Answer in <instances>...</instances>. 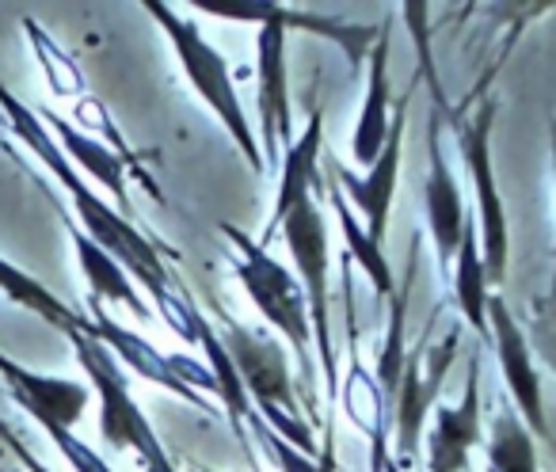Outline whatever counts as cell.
Segmentation results:
<instances>
[{
  "instance_id": "cell-17",
  "label": "cell",
  "mask_w": 556,
  "mask_h": 472,
  "mask_svg": "<svg viewBox=\"0 0 556 472\" xmlns=\"http://www.w3.org/2000/svg\"><path fill=\"white\" fill-rule=\"evenodd\" d=\"M389 24L381 27L378 47L370 50V73H366V100H363V115H358V130L351 141V153L363 168H374L386 149L389 138Z\"/></svg>"
},
{
  "instance_id": "cell-20",
  "label": "cell",
  "mask_w": 556,
  "mask_h": 472,
  "mask_svg": "<svg viewBox=\"0 0 556 472\" xmlns=\"http://www.w3.org/2000/svg\"><path fill=\"white\" fill-rule=\"evenodd\" d=\"M457 267H454V297H457V309L462 317L469 320V328L488 340V317H484V305H488V279H484V264H480V232L472 221H465L462 232V244H457Z\"/></svg>"
},
{
  "instance_id": "cell-7",
  "label": "cell",
  "mask_w": 556,
  "mask_h": 472,
  "mask_svg": "<svg viewBox=\"0 0 556 472\" xmlns=\"http://www.w3.org/2000/svg\"><path fill=\"white\" fill-rule=\"evenodd\" d=\"M287 244L294 252L298 275H302L305 305H309V324L317 335L320 366H325V385L336 393L340 385V366H336V347H332V328H328V225L317 202H302L294 214L282 221Z\"/></svg>"
},
{
  "instance_id": "cell-28",
  "label": "cell",
  "mask_w": 556,
  "mask_h": 472,
  "mask_svg": "<svg viewBox=\"0 0 556 472\" xmlns=\"http://www.w3.org/2000/svg\"><path fill=\"white\" fill-rule=\"evenodd\" d=\"M146 464V472H176V461H172L168 454H156V457H149V461H141Z\"/></svg>"
},
{
  "instance_id": "cell-4",
  "label": "cell",
  "mask_w": 556,
  "mask_h": 472,
  "mask_svg": "<svg viewBox=\"0 0 556 472\" xmlns=\"http://www.w3.org/2000/svg\"><path fill=\"white\" fill-rule=\"evenodd\" d=\"M442 305L431 312L427 320L424 340L416 343L408 358H404V373L401 385H396L393 396V457L401 464H412V454L419 449V434H424L427 416L434 411L442 393V381H446L450 366L457 358V347H462V324H450L442 340H434V324H439Z\"/></svg>"
},
{
  "instance_id": "cell-5",
  "label": "cell",
  "mask_w": 556,
  "mask_h": 472,
  "mask_svg": "<svg viewBox=\"0 0 556 472\" xmlns=\"http://www.w3.org/2000/svg\"><path fill=\"white\" fill-rule=\"evenodd\" d=\"M70 343H73V350H77L92 388L100 393L103 442H108L111 449H138L141 461L164 454L156 431L149 426V419L141 416L130 388H126V373H123V366H118V358L111 355L100 340H92V335H85V332H70Z\"/></svg>"
},
{
  "instance_id": "cell-3",
  "label": "cell",
  "mask_w": 556,
  "mask_h": 472,
  "mask_svg": "<svg viewBox=\"0 0 556 472\" xmlns=\"http://www.w3.org/2000/svg\"><path fill=\"white\" fill-rule=\"evenodd\" d=\"M146 12L156 20V24L164 27V35H168L172 47H176L179 65H184L187 80H191V88L202 95V100H206V107L214 111L217 123L225 126V133H229V138L237 141L240 156H244V161L252 164L255 171H267L260 145H255L252 123H248L244 107H240L237 85H232V73H229V65H225V58L217 54L214 47H210L206 35L199 31V24H191V20L176 16V9H168V4H156V0H149Z\"/></svg>"
},
{
  "instance_id": "cell-6",
  "label": "cell",
  "mask_w": 556,
  "mask_h": 472,
  "mask_svg": "<svg viewBox=\"0 0 556 472\" xmlns=\"http://www.w3.org/2000/svg\"><path fill=\"white\" fill-rule=\"evenodd\" d=\"M492 123H495V103L488 100L477 111L472 123L457 126V149L469 168L472 183H477V206H480V264H484L488 286H503L507 282V214H503V199L495 191V171H492Z\"/></svg>"
},
{
  "instance_id": "cell-22",
  "label": "cell",
  "mask_w": 556,
  "mask_h": 472,
  "mask_svg": "<svg viewBox=\"0 0 556 472\" xmlns=\"http://www.w3.org/2000/svg\"><path fill=\"white\" fill-rule=\"evenodd\" d=\"M488 472H538L533 438L510 404H500L488 434Z\"/></svg>"
},
{
  "instance_id": "cell-18",
  "label": "cell",
  "mask_w": 556,
  "mask_h": 472,
  "mask_svg": "<svg viewBox=\"0 0 556 472\" xmlns=\"http://www.w3.org/2000/svg\"><path fill=\"white\" fill-rule=\"evenodd\" d=\"M39 115H42V126L58 133V141H62V153L73 156V161H77L80 168H85L88 176L96 179V183L108 187V191L115 194L123 217H126V209H130V194H126V161H123V156L111 153L108 145H100V141L88 138V133L73 130L65 118L50 115V111H39Z\"/></svg>"
},
{
  "instance_id": "cell-14",
  "label": "cell",
  "mask_w": 556,
  "mask_h": 472,
  "mask_svg": "<svg viewBox=\"0 0 556 472\" xmlns=\"http://www.w3.org/2000/svg\"><path fill=\"white\" fill-rule=\"evenodd\" d=\"M325 149V115L313 111L305 133L287 149L282 156V168H278V194H275V209H270V221L263 229L260 248L267 252V244L275 241V232L282 229L290 214H294L302 202L313 199V187L320 191V171H317V156Z\"/></svg>"
},
{
  "instance_id": "cell-1",
  "label": "cell",
  "mask_w": 556,
  "mask_h": 472,
  "mask_svg": "<svg viewBox=\"0 0 556 472\" xmlns=\"http://www.w3.org/2000/svg\"><path fill=\"white\" fill-rule=\"evenodd\" d=\"M0 107L9 115L12 130L20 133V141H27V149H31V153L54 171L58 183L73 194V206H77V217L85 221L88 241H96L108 256H115L118 264L149 290V297L156 302V312L172 309V305L179 302V294L168 286V267H164V259H161V244H153L146 232L134 229L118 209H111L100 194L88 191V183L70 164V156L62 153V145H54V138H50V130L42 126V118L35 115L31 107H24L4 85H0Z\"/></svg>"
},
{
  "instance_id": "cell-12",
  "label": "cell",
  "mask_w": 556,
  "mask_h": 472,
  "mask_svg": "<svg viewBox=\"0 0 556 472\" xmlns=\"http://www.w3.org/2000/svg\"><path fill=\"white\" fill-rule=\"evenodd\" d=\"M0 378L9 381L12 400H16L24 411H31L39 426L58 423V426H70L73 431L88 408V385L35 373V370H27V366L12 362L4 350H0Z\"/></svg>"
},
{
  "instance_id": "cell-27",
  "label": "cell",
  "mask_w": 556,
  "mask_h": 472,
  "mask_svg": "<svg viewBox=\"0 0 556 472\" xmlns=\"http://www.w3.org/2000/svg\"><path fill=\"white\" fill-rule=\"evenodd\" d=\"M0 434H4V442H9V446H12V449H16V454H20V461H24V464H27V469H31V472H47V469H42V464H39V461H35V457H31V454H27V449H24V442H20V438H16V434H12V431H9V426H4V423H0Z\"/></svg>"
},
{
  "instance_id": "cell-25",
  "label": "cell",
  "mask_w": 556,
  "mask_h": 472,
  "mask_svg": "<svg viewBox=\"0 0 556 472\" xmlns=\"http://www.w3.org/2000/svg\"><path fill=\"white\" fill-rule=\"evenodd\" d=\"M24 27H27V35H31L35 50H39V62H42V69H47L54 95H80V92H85V77H80V69L54 47V42H50V35L42 31L35 20H27Z\"/></svg>"
},
{
  "instance_id": "cell-16",
  "label": "cell",
  "mask_w": 556,
  "mask_h": 472,
  "mask_svg": "<svg viewBox=\"0 0 556 472\" xmlns=\"http://www.w3.org/2000/svg\"><path fill=\"white\" fill-rule=\"evenodd\" d=\"M210 16H229V20H263V24L278 27H302V31L325 35V39L340 42L351 54V62L363 65V58L370 54V42L378 39V27H351L340 20L313 16V12L282 9V4H206Z\"/></svg>"
},
{
  "instance_id": "cell-10",
  "label": "cell",
  "mask_w": 556,
  "mask_h": 472,
  "mask_svg": "<svg viewBox=\"0 0 556 472\" xmlns=\"http://www.w3.org/2000/svg\"><path fill=\"white\" fill-rule=\"evenodd\" d=\"M408 95H401L393 111V123H389V138L381 149L378 164L370 168V176H355V171L343 168L336 156H328V171L336 176V183L348 187L355 206L366 217V237L374 244L386 241V225H389V206H393V191H396V176H401V145H404V123H408Z\"/></svg>"
},
{
  "instance_id": "cell-21",
  "label": "cell",
  "mask_w": 556,
  "mask_h": 472,
  "mask_svg": "<svg viewBox=\"0 0 556 472\" xmlns=\"http://www.w3.org/2000/svg\"><path fill=\"white\" fill-rule=\"evenodd\" d=\"M0 290L12 297L16 305H24V309L39 312L47 324L62 328L65 335L70 332H85L92 335V320L80 317V312H73L70 305H62L54 294H50L47 286H42L39 279H31L27 271H20V267H12L9 259H0Z\"/></svg>"
},
{
  "instance_id": "cell-9",
  "label": "cell",
  "mask_w": 556,
  "mask_h": 472,
  "mask_svg": "<svg viewBox=\"0 0 556 472\" xmlns=\"http://www.w3.org/2000/svg\"><path fill=\"white\" fill-rule=\"evenodd\" d=\"M255 100H260V130H263V164L267 171L282 168V156L294 145V107H290L287 85V27L263 24L255 35Z\"/></svg>"
},
{
  "instance_id": "cell-2",
  "label": "cell",
  "mask_w": 556,
  "mask_h": 472,
  "mask_svg": "<svg viewBox=\"0 0 556 472\" xmlns=\"http://www.w3.org/2000/svg\"><path fill=\"white\" fill-rule=\"evenodd\" d=\"M222 232L237 244L240 252V264H237V279L240 286L248 290L252 305L263 312L275 332L287 335V343L294 347V358L302 366V388L309 396V408H313V385H317V366H313V324H309V305H305V290L287 267L270 259L260 244L240 232L237 225H222Z\"/></svg>"
},
{
  "instance_id": "cell-15",
  "label": "cell",
  "mask_w": 556,
  "mask_h": 472,
  "mask_svg": "<svg viewBox=\"0 0 556 472\" xmlns=\"http://www.w3.org/2000/svg\"><path fill=\"white\" fill-rule=\"evenodd\" d=\"M427 156H431V171H427V225H431V241L439 252V264H450L457 256V244H462L465 232V206L462 191H457V179L446 164V153L439 149L434 130H427Z\"/></svg>"
},
{
  "instance_id": "cell-13",
  "label": "cell",
  "mask_w": 556,
  "mask_h": 472,
  "mask_svg": "<svg viewBox=\"0 0 556 472\" xmlns=\"http://www.w3.org/2000/svg\"><path fill=\"white\" fill-rule=\"evenodd\" d=\"M434 423L427 434V472H465L469 449L480 438V355H472L465 396L457 408H434Z\"/></svg>"
},
{
  "instance_id": "cell-26",
  "label": "cell",
  "mask_w": 556,
  "mask_h": 472,
  "mask_svg": "<svg viewBox=\"0 0 556 472\" xmlns=\"http://www.w3.org/2000/svg\"><path fill=\"white\" fill-rule=\"evenodd\" d=\"M530 340H533V350H538L548 370L556 373V302L548 294L530 305Z\"/></svg>"
},
{
  "instance_id": "cell-23",
  "label": "cell",
  "mask_w": 556,
  "mask_h": 472,
  "mask_svg": "<svg viewBox=\"0 0 556 472\" xmlns=\"http://www.w3.org/2000/svg\"><path fill=\"white\" fill-rule=\"evenodd\" d=\"M328 199H332L336 206V217H340V229H343V241H348V259H355L358 267L366 271V279H370V286L378 290L381 297H393L396 282H393V267H389L386 252H381V244H374L370 237H366V229L355 221V214L348 209V202H343L340 187H336V179L328 183Z\"/></svg>"
},
{
  "instance_id": "cell-29",
  "label": "cell",
  "mask_w": 556,
  "mask_h": 472,
  "mask_svg": "<svg viewBox=\"0 0 556 472\" xmlns=\"http://www.w3.org/2000/svg\"><path fill=\"white\" fill-rule=\"evenodd\" d=\"M548 297L556 302V248H553V282H548Z\"/></svg>"
},
{
  "instance_id": "cell-19",
  "label": "cell",
  "mask_w": 556,
  "mask_h": 472,
  "mask_svg": "<svg viewBox=\"0 0 556 472\" xmlns=\"http://www.w3.org/2000/svg\"><path fill=\"white\" fill-rule=\"evenodd\" d=\"M70 237H73V248H77V259H80V271H85L88 286H92V297L96 302H118L126 305V309L134 312L138 320H149L153 312H149V305L138 297V290H134L130 275H126V267L118 264L115 256H108V252L100 248L96 241H88V232L77 229V225L70 221Z\"/></svg>"
},
{
  "instance_id": "cell-24",
  "label": "cell",
  "mask_w": 556,
  "mask_h": 472,
  "mask_svg": "<svg viewBox=\"0 0 556 472\" xmlns=\"http://www.w3.org/2000/svg\"><path fill=\"white\" fill-rule=\"evenodd\" d=\"M412 275L401 282V290H393L389 297V332H386V347H381V358H378V381H381V393L393 400L396 396V385H401V373H404V317H408V290H412Z\"/></svg>"
},
{
  "instance_id": "cell-11",
  "label": "cell",
  "mask_w": 556,
  "mask_h": 472,
  "mask_svg": "<svg viewBox=\"0 0 556 472\" xmlns=\"http://www.w3.org/2000/svg\"><path fill=\"white\" fill-rule=\"evenodd\" d=\"M484 317H488V332H495V355H500V366H503V378H507L515 411L530 423L533 434L548 438L545 404H541V381H538V370H533L530 343H526L515 312H510V305L503 302V297H488Z\"/></svg>"
},
{
  "instance_id": "cell-8",
  "label": "cell",
  "mask_w": 556,
  "mask_h": 472,
  "mask_svg": "<svg viewBox=\"0 0 556 472\" xmlns=\"http://www.w3.org/2000/svg\"><path fill=\"white\" fill-rule=\"evenodd\" d=\"M217 340H222L225 355H229L232 370H237L255 411L278 408L287 411L290 419H305L302 408H298L294 381H290L287 350H282V343L275 335L263 332V328H244L237 320H225Z\"/></svg>"
}]
</instances>
